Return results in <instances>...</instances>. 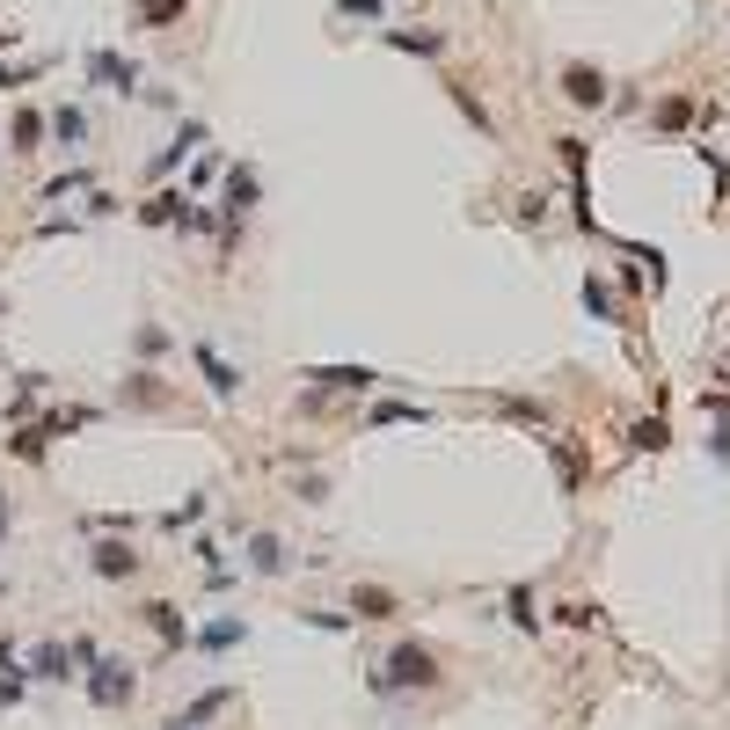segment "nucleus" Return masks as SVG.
Wrapping results in <instances>:
<instances>
[{
	"instance_id": "obj_1",
	"label": "nucleus",
	"mask_w": 730,
	"mask_h": 730,
	"mask_svg": "<svg viewBox=\"0 0 730 730\" xmlns=\"http://www.w3.org/2000/svg\"><path fill=\"white\" fill-rule=\"evenodd\" d=\"M438 665H446V657H438L431 643L402 635V643H388V657L365 672V686H373L380 702H402V694H416V686H438Z\"/></svg>"
},
{
	"instance_id": "obj_2",
	"label": "nucleus",
	"mask_w": 730,
	"mask_h": 730,
	"mask_svg": "<svg viewBox=\"0 0 730 730\" xmlns=\"http://www.w3.org/2000/svg\"><path fill=\"white\" fill-rule=\"evenodd\" d=\"M81 694L102 708V716H118V708H132L139 702V672L124 665V657H96L88 672H81Z\"/></svg>"
},
{
	"instance_id": "obj_3",
	"label": "nucleus",
	"mask_w": 730,
	"mask_h": 730,
	"mask_svg": "<svg viewBox=\"0 0 730 730\" xmlns=\"http://www.w3.org/2000/svg\"><path fill=\"white\" fill-rule=\"evenodd\" d=\"M191 365L205 373V394H212L219 410H234V402H242V365L227 358L219 343H205V337H197V343H191Z\"/></svg>"
},
{
	"instance_id": "obj_4",
	"label": "nucleus",
	"mask_w": 730,
	"mask_h": 730,
	"mask_svg": "<svg viewBox=\"0 0 730 730\" xmlns=\"http://www.w3.org/2000/svg\"><path fill=\"white\" fill-rule=\"evenodd\" d=\"M540 446H548V467H556V489H562V497H577V489H584V475H592V453H584V438H570V431H548Z\"/></svg>"
},
{
	"instance_id": "obj_5",
	"label": "nucleus",
	"mask_w": 730,
	"mask_h": 730,
	"mask_svg": "<svg viewBox=\"0 0 730 730\" xmlns=\"http://www.w3.org/2000/svg\"><path fill=\"white\" fill-rule=\"evenodd\" d=\"M307 380H315V388L329 394V402H337V394H351V402H365V394L380 388V380H388V373H373V365H315V373H307Z\"/></svg>"
},
{
	"instance_id": "obj_6",
	"label": "nucleus",
	"mask_w": 730,
	"mask_h": 730,
	"mask_svg": "<svg viewBox=\"0 0 730 730\" xmlns=\"http://www.w3.org/2000/svg\"><path fill=\"white\" fill-rule=\"evenodd\" d=\"M132 613L161 635V650H191V621H183V607H175V599H139Z\"/></svg>"
},
{
	"instance_id": "obj_7",
	"label": "nucleus",
	"mask_w": 730,
	"mask_h": 730,
	"mask_svg": "<svg viewBox=\"0 0 730 730\" xmlns=\"http://www.w3.org/2000/svg\"><path fill=\"white\" fill-rule=\"evenodd\" d=\"M88 570H96L102 584H132V577H139V548H132V540H110V534H102L96 548H88Z\"/></svg>"
},
{
	"instance_id": "obj_8",
	"label": "nucleus",
	"mask_w": 730,
	"mask_h": 730,
	"mask_svg": "<svg viewBox=\"0 0 730 730\" xmlns=\"http://www.w3.org/2000/svg\"><path fill=\"white\" fill-rule=\"evenodd\" d=\"M351 621H402L410 613V599L402 592H388V584H351Z\"/></svg>"
},
{
	"instance_id": "obj_9",
	"label": "nucleus",
	"mask_w": 730,
	"mask_h": 730,
	"mask_svg": "<svg viewBox=\"0 0 730 730\" xmlns=\"http://www.w3.org/2000/svg\"><path fill=\"white\" fill-rule=\"evenodd\" d=\"M242 570H248V577H285V570H292V548H285V540H278V534H248L242 540Z\"/></svg>"
},
{
	"instance_id": "obj_10",
	"label": "nucleus",
	"mask_w": 730,
	"mask_h": 730,
	"mask_svg": "<svg viewBox=\"0 0 730 730\" xmlns=\"http://www.w3.org/2000/svg\"><path fill=\"white\" fill-rule=\"evenodd\" d=\"M613 96V81L599 66H584V59H570L562 66V102H577V110H599V102Z\"/></svg>"
},
{
	"instance_id": "obj_11",
	"label": "nucleus",
	"mask_w": 730,
	"mask_h": 730,
	"mask_svg": "<svg viewBox=\"0 0 730 730\" xmlns=\"http://www.w3.org/2000/svg\"><path fill=\"white\" fill-rule=\"evenodd\" d=\"M256 197H264L256 161H234V169H227V197H219V219H248L256 212Z\"/></svg>"
},
{
	"instance_id": "obj_12",
	"label": "nucleus",
	"mask_w": 730,
	"mask_h": 730,
	"mask_svg": "<svg viewBox=\"0 0 730 730\" xmlns=\"http://www.w3.org/2000/svg\"><path fill=\"white\" fill-rule=\"evenodd\" d=\"M234 702H242V686H205L191 708H175L169 723H175V730H205V723H219V716H227Z\"/></svg>"
},
{
	"instance_id": "obj_13",
	"label": "nucleus",
	"mask_w": 730,
	"mask_h": 730,
	"mask_svg": "<svg viewBox=\"0 0 730 730\" xmlns=\"http://www.w3.org/2000/svg\"><path fill=\"white\" fill-rule=\"evenodd\" d=\"M234 643H248V621H242V613H219V621L191 629V650H197V657H227Z\"/></svg>"
},
{
	"instance_id": "obj_14",
	"label": "nucleus",
	"mask_w": 730,
	"mask_h": 730,
	"mask_svg": "<svg viewBox=\"0 0 730 730\" xmlns=\"http://www.w3.org/2000/svg\"><path fill=\"white\" fill-rule=\"evenodd\" d=\"M88 81L110 88V96H132V88H139V66H132L124 51H88Z\"/></svg>"
},
{
	"instance_id": "obj_15",
	"label": "nucleus",
	"mask_w": 730,
	"mask_h": 730,
	"mask_svg": "<svg viewBox=\"0 0 730 730\" xmlns=\"http://www.w3.org/2000/svg\"><path fill=\"white\" fill-rule=\"evenodd\" d=\"M23 665H29V680H45V686L81 680V665H73V650H66V643H37V650H29Z\"/></svg>"
},
{
	"instance_id": "obj_16",
	"label": "nucleus",
	"mask_w": 730,
	"mask_h": 730,
	"mask_svg": "<svg viewBox=\"0 0 730 730\" xmlns=\"http://www.w3.org/2000/svg\"><path fill=\"white\" fill-rule=\"evenodd\" d=\"M124 410H169V380L154 365H132L124 373Z\"/></svg>"
},
{
	"instance_id": "obj_17",
	"label": "nucleus",
	"mask_w": 730,
	"mask_h": 730,
	"mask_svg": "<svg viewBox=\"0 0 730 730\" xmlns=\"http://www.w3.org/2000/svg\"><path fill=\"white\" fill-rule=\"evenodd\" d=\"M504 621L519 635H540V599H534V584H511L504 592Z\"/></svg>"
},
{
	"instance_id": "obj_18",
	"label": "nucleus",
	"mask_w": 730,
	"mask_h": 730,
	"mask_svg": "<svg viewBox=\"0 0 730 730\" xmlns=\"http://www.w3.org/2000/svg\"><path fill=\"white\" fill-rule=\"evenodd\" d=\"M191 15V0H132V23L139 29H175Z\"/></svg>"
},
{
	"instance_id": "obj_19",
	"label": "nucleus",
	"mask_w": 730,
	"mask_h": 730,
	"mask_svg": "<svg viewBox=\"0 0 730 730\" xmlns=\"http://www.w3.org/2000/svg\"><path fill=\"white\" fill-rule=\"evenodd\" d=\"M0 446H8V461H23V467H45V461H51V438L37 431V424H23V431L0 438Z\"/></svg>"
},
{
	"instance_id": "obj_20",
	"label": "nucleus",
	"mask_w": 730,
	"mask_h": 730,
	"mask_svg": "<svg viewBox=\"0 0 730 730\" xmlns=\"http://www.w3.org/2000/svg\"><path fill=\"white\" fill-rule=\"evenodd\" d=\"M45 132H51L59 146H66V154H73V146H88V118H81L73 102H59V110H51V118H45Z\"/></svg>"
},
{
	"instance_id": "obj_21",
	"label": "nucleus",
	"mask_w": 730,
	"mask_h": 730,
	"mask_svg": "<svg viewBox=\"0 0 730 730\" xmlns=\"http://www.w3.org/2000/svg\"><path fill=\"white\" fill-rule=\"evenodd\" d=\"M169 351H175V337H169V329H161V321H139V329H132V358H139V365L169 358Z\"/></svg>"
},
{
	"instance_id": "obj_22",
	"label": "nucleus",
	"mask_w": 730,
	"mask_h": 730,
	"mask_svg": "<svg viewBox=\"0 0 730 730\" xmlns=\"http://www.w3.org/2000/svg\"><path fill=\"white\" fill-rule=\"evenodd\" d=\"M183 205H191L183 191H154V197L139 205V227H175V219H183Z\"/></svg>"
},
{
	"instance_id": "obj_23",
	"label": "nucleus",
	"mask_w": 730,
	"mask_h": 730,
	"mask_svg": "<svg viewBox=\"0 0 730 730\" xmlns=\"http://www.w3.org/2000/svg\"><path fill=\"white\" fill-rule=\"evenodd\" d=\"M424 416H431V410H416V402H373L358 424H365V431H380V424H424Z\"/></svg>"
},
{
	"instance_id": "obj_24",
	"label": "nucleus",
	"mask_w": 730,
	"mask_h": 730,
	"mask_svg": "<svg viewBox=\"0 0 730 730\" xmlns=\"http://www.w3.org/2000/svg\"><path fill=\"white\" fill-rule=\"evenodd\" d=\"M388 45L394 51H416V59H438V51H446V37H438V29H388Z\"/></svg>"
},
{
	"instance_id": "obj_25",
	"label": "nucleus",
	"mask_w": 730,
	"mask_h": 730,
	"mask_svg": "<svg viewBox=\"0 0 730 730\" xmlns=\"http://www.w3.org/2000/svg\"><path fill=\"white\" fill-rule=\"evenodd\" d=\"M497 410H504L511 424H534V431H548V402H526V394H497Z\"/></svg>"
},
{
	"instance_id": "obj_26",
	"label": "nucleus",
	"mask_w": 730,
	"mask_h": 730,
	"mask_svg": "<svg viewBox=\"0 0 730 730\" xmlns=\"http://www.w3.org/2000/svg\"><path fill=\"white\" fill-rule=\"evenodd\" d=\"M650 124H657V132H686V124H694V102H686V96H665L650 110Z\"/></svg>"
},
{
	"instance_id": "obj_27",
	"label": "nucleus",
	"mask_w": 730,
	"mask_h": 730,
	"mask_svg": "<svg viewBox=\"0 0 730 730\" xmlns=\"http://www.w3.org/2000/svg\"><path fill=\"white\" fill-rule=\"evenodd\" d=\"M300 621H307L315 635H351V629H358V621H351V613H337V607H300Z\"/></svg>"
},
{
	"instance_id": "obj_28",
	"label": "nucleus",
	"mask_w": 730,
	"mask_h": 730,
	"mask_svg": "<svg viewBox=\"0 0 730 730\" xmlns=\"http://www.w3.org/2000/svg\"><path fill=\"white\" fill-rule=\"evenodd\" d=\"M629 446H635V453H665V446H672V431H665V416H643V424L629 431Z\"/></svg>"
},
{
	"instance_id": "obj_29",
	"label": "nucleus",
	"mask_w": 730,
	"mask_h": 730,
	"mask_svg": "<svg viewBox=\"0 0 730 730\" xmlns=\"http://www.w3.org/2000/svg\"><path fill=\"white\" fill-rule=\"evenodd\" d=\"M446 88H453V102H461V118L475 124V132H497V124H489V110H483V96H475L467 81H446Z\"/></svg>"
},
{
	"instance_id": "obj_30",
	"label": "nucleus",
	"mask_w": 730,
	"mask_h": 730,
	"mask_svg": "<svg viewBox=\"0 0 730 730\" xmlns=\"http://www.w3.org/2000/svg\"><path fill=\"white\" fill-rule=\"evenodd\" d=\"M584 315H592V321H613V292H607V278H599V270L584 278Z\"/></svg>"
},
{
	"instance_id": "obj_31",
	"label": "nucleus",
	"mask_w": 730,
	"mask_h": 730,
	"mask_svg": "<svg viewBox=\"0 0 730 730\" xmlns=\"http://www.w3.org/2000/svg\"><path fill=\"white\" fill-rule=\"evenodd\" d=\"M37 139H45V118H37V110H15V146H8V154H37Z\"/></svg>"
},
{
	"instance_id": "obj_32",
	"label": "nucleus",
	"mask_w": 730,
	"mask_h": 730,
	"mask_svg": "<svg viewBox=\"0 0 730 730\" xmlns=\"http://www.w3.org/2000/svg\"><path fill=\"white\" fill-rule=\"evenodd\" d=\"M197 519H205V497H183L175 511H161V526H169V534H183V526H197Z\"/></svg>"
},
{
	"instance_id": "obj_33",
	"label": "nucleus",
	"mask_w": 730,
	"mask_h": 730,
	"mask_svg": "<svg viewBox=\"0 0 730 730\" xmlns=\"http://www.w3.org/2000/svg\"><path fill=\"white\" fill-rule=\"evenodd\" d=\"M556 621H562V629H592V621H599V607H584V599H562Z\"/></svg>"
},
{
	"instance_id": "obj_34",
	"label": "nucleus",
	"mask_w": 730,
	"mask_h": 730,
	"mask_svg": "<svg viewBox=\"0 0 730 730\" xmlns=\"http://www.w3.org/2000/svg\"><path fill=\"white\" fill-rule=\"evenodd\" d=\"M708 453H716V461L730 467V416H723V424H716V438H708Z\"/></svg>"
},
{
	"instance_id": "obj_35",
	"label": "nucleus",
	"mask_w": 730,
	"mask_h": 730,
	"mask_svg": "<svg viewBox=\"0 0 730 730\" xmlns=\"http://www.w3.org/2000/svg\"><path fill=\"white\" fill-rule=\"evenodd\" d=\"M8 526H15V497L0 489V534H8Z\"/></svg>"
},
{
	"instance_id": "obj_36",
	"label": "nucleus",
	"mask_w": 730,
	"mask_h": 730,
	"mask_svg": "<svg viewBox=\"0 0 730 730\" xmlns=\"http://www.w3.org/2000/svg\"><path fill=\"white\" fill-rule=\"evenodd\" d=\"M8 45H15V29H8V23H0V51H8Z\"/></svg>"
},
{
	"instance_id": "obj_37",
	"label": "nucleus",
	"mask_w": 730,
	"mask_h": 730,
	"mask_svg": "<svg viewBox=\"0 0 730 730\" xmlns=\"http://www.w3.org/2000/svg\"><path fill=\"white\" fill-rule=\"evenodd\" d=\"M161 730H175V723H161Z\"/></svg>"
}]
</instances>
